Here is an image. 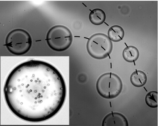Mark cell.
<instances>
[{
  "instance_id": "6da1fadb",
  "label": "cell",
  "mask_w": 158,
  "mask_h": 126,
  "mask_svg": "<svg viewBox=\"0 0 158 126\" xmlns=\"http://www.w3.org/2000/svg\"><path fill=\"white\" fill-rule=\"evenodd\" d=\"M8 107L15 116L27 122L48 120L60 110L67 88L63 77L54 66L31 60L11 71L4 88Z\"/></svg>"
},
{
  "instance_id": "ba28073f",
  "label": "cell",
  "mask_w": 158,
  "mask_h": 126,
  "mask_svg": "<svg viewBox=\"0 0 158 126\" xmlns=\"http://www.w3.org/2000/svg\"><path fill=\"white\" fill-rule=\"evenodd\" d=\"M106 14L102 9L96 8L91 11L89 19L91 23L95 25H100L104 23L106 20Z\"/></svg>"
},
{
  "instance_id": "8fae6325",
  "label": "cell",
  "mask_w": 158,
  "mask_h": 126,
  "mask_svg": "<svg viewBox=\"0 0 158 126\" xmlns=\"http://www.w3.org/2000/svg\"><path fill=\"white\" fill-rule=\"evenodd\" d=\"M158 92L151 91L145 97V102L148 106L152 108H156L158 107Z\"/></svg>"
},
{
  "instance_id": "277c9868",
  "label": "cell",
  "mask_w": 158,
  "mask_h": 126,
  "mask_svg": "<svg viewBox=\"0 0 158 126\" xmlns=\"http://www.w3.org/2000/svg\"><path fill=\"white\" fill-rule=\"evenodd\" d=\"M123 85L118 75L112 72L102 74L98 78L96 89L102 97L112 99L119 96L122 93Z\"/></svg>"
},
{
  "instance_id": "52a82bcc",
  "label": "cell",
  "mask_w": 158,
  "mask_h": 126,
  "mask_svg": "<svg viewBox=\"0 0 158 126\" xmlns=\"http://www.w3.org/2000/svg\"><path fill=\"white\" fill-rule=\"evenodd\" d=\"M130 82L132 85L137 88H140L146 85L148 78L146 74L141 70H136L131 74Z\"/></svg>"
},
{
  "instance_id": "5b68a950",
  "label": "cell",
  "mask_w": 158,
  "mask_h": 126,
  "mask_svg": "<svg viewBox=\"0 0 158 126\" xmlns=\"http://www.w3.org/2000/svg\"><path fill=\"white\" fill-rule=\"evenodd\" d=\"M88 54L94 59H106L112 53L113 48L112 42L105 34L95 33L89 39L86 43Z\"/></svg>"
},
{
  "instance_id": "3957f363",
  "label": "cell",
  "mask_w": 158,
  "mask_h": 126,
  "mask_svg": "<svg viewBox=\"0 0 158 126\" xmlns=\"http://www.w3.org/2000/svg\"><path fill=\"white\" fill-rule=\"evenodd\" d=\"M46 40L51 49L58 52H62L70 47L73 37L71 31L67 27L63 25H56L48 30Z\"/></svg>"
},
{
  "instance_id": "30bf717a",
  "label": "cell",
  "mask_w": 158,
  "mask_h": 126,
  "mask_svg": "<svg viewBox=\"0 0 158 126\" xmlns=\"http://www.w3.org/2000/svg\"><path fill=\"white\" fill-rule=\"evenodd\" d=\"M122 56L126 62H134L137 61L139 57V51L135 46H128L124 49L123 51Z\"/></svg>"
},
{
  "instance_id": "8992f818",
  "label": "cell",
  "mask_w": 158,
  "mask_h": 126,
  "mask_svg": "<svg viewBox=\"0 0 158 126\" xmlns=\"http://www.w3.org/2000/svg\"><path fill=\"white\" fill-rule=\"evenodd\" d=\"M102 126H128V119L123 114L118 112L109 113L103 119Z\"/></svg>"
},
{
  "instance_id": "9c48e42d",
  "label": "cell",
  "mask_w": 158,
  "mask_h": 126,
  "mask_svg": "<svg viewBox=\"0 0 158 126\" xmlns=\"http://www.w3.org/2000/svg\"><path fill=\"white\" fill-rule=\"evenodd\" d=\"M124 36L125 31L120 26H112L108 30V38L113 42H120L123 39Z\"/></svg>"
},
{
  "instance_id": "7a4b0ae2",
  "label": "cell",
  "mask_w": 158,
  "mask_h": 126,
  "mask_svg": "<svg viewBox=\"0 0 158 126\" xmlns=\"http://www.w3.org/2000/svg\"><path fill=\"white\" fill-rule=\"evenodd\" d=\"M33 40L26 30L17 28L11 31L6 37L5 46L9 52L15 56H22L31 49Z\"/></svg>"
}]
</instances>
